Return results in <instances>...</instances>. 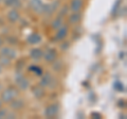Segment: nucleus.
<instances>
[{"label": "nucleus", "instance_id": "1", "mask_svg": "<svg viewBox=\"0 0 127 119\" xmlns=\"http://www.w3.org/2000/svg\"><path fill=\"white\" fill-rule=\"evenodd\" d=\"M17 59V51L12 47H2L0 50V64L2 66L10 65L13 60Z\"/></svg>", "mask_w": 127, "mask_h": 119}, {"label": "nucleus", "instance_id": "2", "mask_svg": "<svg viewBox=\"0 0 127 119\" xmlns=\"http://www.w3.org/2000/svg\"><path fill=\"white\" fill-rule=\"evenodd\" d=\"M19 95V89L16 86H7L4 88L1 93L0 96V100L4 103H10L12 100H14L15 98H17Z\"/></svg>", "mask_w": 127, "mask_h": 119}, {"label": "nucleus", "instance_id": "3", "mask_svg": "<svg viewBox=\"0 0 127 119\" xmlns=\"http://www.w3.org/2000/svg\"><path fill=\"white\" fill-rule=\"evenodd\" d=\"M14 80H15L16 86H17L19 89L27 90L30 87V81H29V79L23 76L21 72H16Z\"/></svg>", "mask_w": 127, "mask_h": 119}, {"label": "nucleus", "instance_id": "4", "mask_svg": "<svg viewBox=\"0 0 127 119\" xmlns=\"http://www.w3.org/2000/svg\"><path fill=\"white\" fill-rule=\"evenodd\" d=\"M56 80H55V78L53 76H51L50 73H46L41 76V80H40V83H39V85L42 86L43 88H54L55 86H56Z\"/></svg>", "mask_w": 127, "mask_h": 119}, {"label": "nucleus", "instance_id": "5", "mask_svg": "<svg viewBox=\"0 0 127 119\" xmlns=\"http://www.w3.org/2000/svg\"><path fill=\"white\" fill-rule=\"evenodd\" d=\"M59 113V104L58 103H51L47 105L43 111V115L47 118H54L56 117Z\"/></svg>", "mask_w": 127, "mask_h": 119}, {"label": "nucleus", "instance_id": "6", "mask_svg": "<svg viewBox=\"0 0 127 119\" xmlns=\"http://www.w3.org/2000/svg\"><path fill=\"white\" fill-rule=\"evenodd\" d=\"M46 3L43 0H29V7L35 14H42Z\"/></svg>", "mask_w": 127, "mask_h": 119}, {"label": "nucleus", "instance_id": "7", "mask_svg": "<svg viewBox=\"0 0 127 119\" xmlns=\"http://www.w3.org/2000/svg\"><path fill=\"white\" fill-rule=\"evenodd\" d=\"M59 5H61V2L59 0H53L49 3H46L45 5V10H43V15H47V16H50V15L54 14L58 9H59Z\"/></svg>", "mask_w": 127, "mask_h": 119}, {"label": "nucleus", "instance_id": "8", "mask_svg": "<svg viewBox=\"0 0 127 119\" xmlns=\"http://www.w3.org/2000/svg\"><path fill=\"white\" fill-rule=\"evenodd\" d=\"M42 59L47 63H54L57 60V51L55 48H49L46 52H43Z\"/></svg>", "mask_w": 127, "mask_h": 119}, {"label": "nucleus", "instance_id": "9", "mask_svg": "<svg viewBox=\"0 0 127 119\" xmlns=\"http://www.w3.org/2000/svg\"><path fill=\"white\" fill-rule=\"evenodd\" d=\"M68 33H69V28L67 25H63L62 27H59L56 33H55V36L54 38L56 41H64L67 36H68Z\"/></svg>", "mask_w": 127, "mask_h": 119}, {"label": "nucleus", "instance_id": "10", "mask_svg": "<svg viewBox=\"0 0 127 119\" xmlns=\"http://www.w3.org/2000/svg\"><path fill=\"white\" fill-rule=\"evenodd\" d=\"M42 42V36L40 33L38 32H32L31 34L28 35L27 37V43L30 44V45H38V44H40Z\"/></svg>", "mask_w": 127, "mask_h": 119}, {"label": "nucleus", "instance_id": "11", "mask_svg": "<svg viewBox=\"0 0 127 119\" xmlns=\"http://www.w3.org/2000/svg\"><path fill=\"white\" fill-rule=\"evenodd\" d=\"M7 20L12 23H16L19 19H20V13H19L18 9H11L6 14Z\"/></svg>", "mask_w": 127, "mask_h": 119}, {"label": "nucleus", "instance_id": "12", "mask_svg": "<svg viewBox=\"0 0 127 119\" xmlns=\"http://www.w3.org/2000/svg\"><path fill=\"white\" fill-rule=\"evenodd\" d=\"M84 6V0H71L69 3V10L71 12H81Z\"/></svg>", "mask_w": 127, "mask_h": 119}, {"label": "nucleus", "instance_id": "13", "mask_svg": "<svg viewBox=\"0 0 127 119\" xmlns=\"http://www.w3.org/2000/svg\"><path fill=\"white\" fill-rule=\"evenodd\" d=\"M30 58L33 60L35 62H39L40 60H42V57H43V51L42 49L40 48H33L31 51H30Z\"/></svg>", "mask_w": 127, "mask_h": 119}, {"label": "nucleus", "instance_id": "14", "mask_svg": "<svg viewBox=\"0 0 127 119\" xmlns=\"http://www.w3.org/2000/svg\"><path fill=\"white\" fill-rule=\"evenodd\" d=\"M4 3V5L10 7V9H19L22 5L21 0H3L2 1Z\"/></svg>", "mask_w": 127, "mask_h": 119}, {"label": "nucleus", "instance_id": "15", "mask_svg": "<svg viewBox=\"0 0 127 119\" xmlns=\"http://www.w3.org/2000/svg\"><path fill=\"white\" fill-rule=\"evenodd\" d=\"M32 93H33L34 97L37 99H41L42 97H45V90H43V87L40 85H35L32 87Z\"/></svg>", "mask_w": 127, "mask_h": 119}, {"label": "nucleus", "instance_id": "16", "mask_svg": "<svg viewBox=\"0 0 127 119\" xmlns=\"http://www.w3.org/2000/svg\"><path fill=\"white\" fill-rule=\"evenodd\" d=\"M11 108L13 109V111H20L25 106V101L22 99H17L15 98L14 100H12L11 102Z\"/></svg>", "mask_w": 127, "mask_h": 119}, {"label": "nucleus", "instance_id": "17", "mask_svg": "<svg viewBox=\"0 0 127 119\" xmlns=\"http://www.w3.org/2000/svg\"><path fill=\"white\" fill-rule=\"evenodd\" d=\"M28 70H29V72L33 73L34 76H36V77H41L43 73L42 68L38 65H30L28 67Z\"/></svg>", "mask_w": 127, "mask_h": 119}, {"label": "nucleus", "instance_id": "18", "mask_svg": "<svg viewBox=\"0 0 127 119\" xmlns=\"http://www.w3.org/2000/svg\"><path fill=\"white\" fill-rule=\"evenodd\" d=\"M82 19V14L79 13V12H72V14L69 16L68 20L70 23H72V25H76V23H78L79 21H81Z\"/></svg>", "mask_w": 127, "mask_h": 119}, {"label": "nucleus", "instance_id": "19", "mask_svg": "<svg viewBox=\"0 0 127 119\" xmlns=\"http://www.w3.org/2000/svg\"><path fill=\"white\" fill-rule=\"evenodd\" d=\"M112 87H113V89L118 93H124L125 92V84L120 80L114 81L113 84H112Z\"/></svg>", "mask_w": 127, "mask_h": 119}, {"label": "nucleus", "instance_id": "20", "mask_svg": "<svg viewBox=\"0 0 127 119\" xmlns=\"http://www.w3.org/2000/svg\"><path fill=\"white\" fill-rule=\"evenodd\" d=\"M64 25V20H63V16L61 15H57V17L54 19V20L51 22V28L54 30H57L59 27H62Z\"/></svg>", "mask_w": 127, "mask_h": 119}, {"label": "nucleus", "instance_id": "21", "mask_svg": "<svg viewBox=\"0 0 127 119\" xmlns=\"http://www.w3.org/2000/svg\"><path fill=\"white\" fill-rule=\"evenodd\" d=\"M7 113H9L7 109H2V106L0 108V118H6Z\"/></svg>", "mask_w": 127, "mask_h": 119}, {"label": "nucleus", "instance_id": "22", "mask_svg": "<svg viewBox=\"0 0 127 119\" xmlns=\"http://www.w3.org/2000/svg\"><path fill=\"white\" fill-rule=\"evenodd\" d=\"M121 4V1H120V0H118V1L116 2V4H114L113 5V9H112V14L114 13V12H117V11H119V10H120V7H119V5H120Z\"/></svg>", "mask_w": 127, "mask_h": 119}, {"label": "nucleus", "instance_id": "23", "mask_svg": "<svg viewBox=\"0 0 127 119\" xmlns=\"http://www.w3.org/2000/svg\"><path fill=\"white\" fill-rule=\"evenodd\" d=\"M91 117H92V118H94V117H96V118H102V115L98 114V113H92V114H91Z\"/></svg>", "mask_w": 127, "mask_h": 119}, {"label": "nucleus", "instance_id": "24", "mask_svg": "<svg viewBox=\"0 0 127 119\" xmlns=\"http://www.w3.org/2000/svg\"><path fill=\"white\" fill-rule=\"evenodd\" d=\"M2 45H3V39H2V37L0 36V48L2 47Z\"/></svg>", "mask_w": 127, "mask_h": 119}, {"label": "nucleus", "instance_id": "25", "mask_svg": "<svg viewBox=\"0 0 127 119\" xmlns=\"http://www.w3.org/2000/svg\"><path fill=\"white\" fill-rule=\"evenodd\" d=\"M3 72V66L1 65V64H0V74H1Z\"/></svg>", "mask_w": 127, "mask_h": 119}, {"label": "nucleus", "instance_id": "26", "mask_svg": "<svg viewBox=\"0 0 127 119\" xmlns=\"http://www.w3.org/2000/svg\"><path fill=\"white\" fill-rule=\"evenodd\" d=\"M1 106H2V101L0 100V108H1Z\"/></svg>", "mask_w": 127, "mask_h": 119}, {"label": "nucleus", "instance_id": "27", "mask_svg": "<svg viewBox=\"0 0 127 119\" xmlns=\"http://www.w3.org/2000/svg\"><path fill=\"white\" fill-rule=\"evenodd\" d=\"M2 1H3V0H0V2H2Z\"/></svg>", "mask_w": 127, "mask_h": 119}]
</instances>
